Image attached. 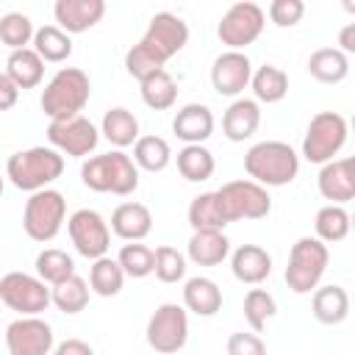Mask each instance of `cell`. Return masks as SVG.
<instances>
[{"mask_svg": "<svg viewBox=\"0 0 355 355\" xmlns=\"http://www.w3.org/2000/svg\"><path fill=\"white\" fill-rule=\"evenodd\" d=\"M89 294H92L89 283L80 275H72V277H67V280H61V283H55L50 288V302L61 313H69L72 316V313H80L89 305Z\"/></svg>", "mask_w": 355, "mask_h": 355, "instance_id": "cell-34", "label": "cell"}, {"mask_svg": "<svg viewBox=\"0 0 355 355\" xmlns=\"http://www.w3.org/2000/svg\"><path fill=\"white\" fill-rule=\"evenodd\" d=\"M133 164L136 169H144V172H164L172 161V150H169V141L161 139V136H139L136 144H133Z\"/></svg>", "mask_w": 355, "mask_h": 355, "instance_id": "cell-32", "label": "cell"}, {"mask_svg": "<svg viewBox=\"0 0 355 355\" xmlns=\"http://www.w3.org/2000/svg\"><path fill=\"white\" fill-rule=\"evenodd\" d=\"M0 194H3V178H0Z\"/></svg>", "mask_w": 355, "mask_h": 355, "instance_id": "cell-48", "label": "cell"}, {"mask_svg": "<svg viewBox=\"0 0 355 355\" xmlns=\"http://www.w3.org/2000/svg\"><path fill=\"white\" fill-rule=\"evenodd\" d=\"M186 42H189V25H186L178 14H172V11H158V14L150 19L144 36L139 39V44H141L161 67H164L172 55H178V53L186 47Z\"/></svg>", "mask_w": 355, "mask_h": 355, "instance_id": "cell-12", "label": "cell"}, {"mask_svg": "<svg viewBox=\"0 0 355 355\" xmlns=\"http://www.w3.org/2000/svg\"><path fill=\"white\" fill-rule=\"evenodd\" d=\"M338 50L344 53V55H349V53H355V22H347L344 28H341V33H338Z\"/></svg>", "mask_w": 355, "mask_h": 355, "instance_id": "cell-47", "label": "cell"}, {"mask_svg": "<svg viewBox=\"0 0 355 355\" xmlns=\"http://www.w3.org/2000/svg\"><path fill=\"white\" fill-rule=\"evenodd\" d=\"M277 302L266 288H250L244 294V319L252 327V333H261L269 319H275Z\"/></svg>", "mask_w": 355, "mask_h": 355, "instance_id": "cell-39", "label": "cell"}, {"mask_svg": "<svg viewBox=\"0 0 355 355\" xmlns=\"http://www.w3.org/2000/svg\"><path fill=\"white\" fill-rule=\"evenodd\" d=\"M111 230L125 241H141L153 230V214L144 202H119L111 214Z\"/></svg>", "mask_w": 355, "mask_h": 355, "instance_id": "cell-21", "label": "cell"}, {"mask_svg": "<svg viewBox=\"0 0 355 355\" xmlns=\"http://www.w3.org/2000/svg\"><path fill=\"white\" fill-rule=\"evenodd\" d=\"M64 216H67V200L61 191L55 189H42V191H33L25 202V211H22V227L28 233V239L33 241H53L64 225Z\"/></svg>", "mask_w": 355, "mask_h": 355, "instance_id": "cell-6", "label": "cell"}, {"mask_svg": "<svg viewBox=\"0 0 355 355\" xmlns=\"http://www.w3.org/2000/svg\"><path fill=\"white\" fill-rule=\"evenodd\" d=\"M33 53L42 61L61 64L72 55V36L64 33L58 25H42L39 31H33Z\"/></svg>", "mask_w": 355, "mask_h": 355, "instance_id": "cell-30", "label": "cell"}, {"mask_svg": "<svg viewBox=\"0 0 355 355\" xmlns=\"http://www.w3.org/2000/svg\"><path fill=\"white\" fill-rule=\"evenodd\" d=\"M47 139H50L53 150L72 155V158H86L89 153H94V147L100 141V130L86 116L75 114L67 119H50Z\"/></svg>", "mask_w": 355, "mask_h": 355, "instance_id": "cell-14", "label": "cell"}, {"mask_svg": "<svg viewBox=\"0 0 355 355\" xmlns=\"http://www.w3.org/2000/svg\"><path fill=\"white\" fill-rule=\"evenodd\" d=\"M53 355H94V349L83 338H67L53 349Z\"/></svg>", "mask_w": 355, "mask_h": 355, "instance_id": "cell-46", "label": "cell"}, {"mask_svg": "<svg viewBox=\"0 0 355 355\" xmlns=\"http://www.w3.org/2000/svg\"><path fill=\"white\" fill-rule=\"evenodd\" d=\"M250 86H252V94H255V103H280L286 94H288V75L275 67V64H263L252 72L250 78Z\"/></svg>", "mask_w": 355, "mask_h": 355, "instance_id": "cell-31", "label": "cell"}, {"mask_svg": "<svg viewBox=\"0 0 355 355\" xmlns=\"http://www.w3.org/2000/svg\"><path fill=\"white\" fill-rule=\"evenodd\" d=\"M313 227H316V239L322 244L344 241L349 236V214L344 205H324L316 211Z\"/></svg>", "mask_w": 355, "mask_h": 355, "instance_id": "cell-37", "label": "cell"}, {"mask_svg": "<svg viewBox=\"0 0 355 355\" xmlns=\"http://www.w3.org/2000/svg\"><path fill=\"white\" fill-rule=\"evenodd\" d=\"M116 263L122 266L125 277H147V275H153L155 255H153L150 247H144L139 241H130V244H122V250L116 255Z\"/></svg>", "mask_w": 355, "mask_h": 355, "instance_id": "cell-41", "label": "cell"}, {"mask_svg": "<svg viewBox=\"0 0 355 355\" xmlns=\"http://www.w3.org/2000/svg\"><path fill=\"white\" fill-rule=\"evenodd\" d=\"M17 100H19V89L11 83V78L6 72H0V111L14 108Z\"/></svg>", "mask_w": 355, "mask_h": 355, "instance_id": "cell-45", "label": "cell"}, {"mask_svg": "<svg viewBox=\"0 0 355 355\" xmlns=\"http://www.w3.org/2000/svg\"><path fill=\"white\" fill-rule=\"evenodd\" d=\"M263 25H266V14L258 3H250V0H241V3H233L219 25H216V36L219 42L227 47V50H239L244 53V47H250L261 33H263Z\"/></svg>", "mask_w": 355, "mask_h": 355, "instance_id": "cell-8", "label": "cell"}, {"mask_svg": "<svg viewBox=\"0 0 355 355\" xmlns=\"http://www.w3.org/2000/svg\"><path fill=\"white\" fill-rule=\"evenodd\" d=\"M0 302L19 316H39L50 305V286L28 272H8L0 277Z\"/></svg>", "mask_w": 355, "mask_h": 355, "instance_id": "cell-11", "label": "cell"}, {"mask_svg": "<svg viewBox=\"0 0 355 355\" xmlns=\"http://www.w3.org/2000/svg\"><path fill=\"white\" fill-rule=\"evenodd\" d=\"M64 172V155L53 147H28L17 150L6 161V178L19 191H42L50 189L53 180H58Z\"/></svg>", "mask_w": 355, "mask_h": 355, "instance_id": "cell-2", "label": "cell"}, {"mask_svg": "<svg viewBox=\"0 0 355 355\" xmlns=\"http://www.w3.org/2000/svg\"><path fill=\"white\" fill-rule=\"evenodd\" d=\"M305 14V3L302 0H272L269 3V19L277 28H294Z\"/></svg>", "mask_w": 355, "mask_h": 355, "instance_id": "cell-43", "label": "cell"}, {"mask_svg": "<svg viewBox=\"0 0 355 355\" xmlns=\"http://www.w3.org/2000/svg\"><path fill=\"white\" fill-rule=\"evenodd\" d=\"M75 275V261L72 255H67L64 250H55V247H47L36 255V277L44 280L47 286H55L67 277Z\"/></svg>", "mask_w": 355, "mask_h": 355, "instance_id": "cell-38", "label": "cell"}, {"mask_svg": "<svg viewBox=\"0 0 355 355\" xmlns=\"http://www.w3.org/2000/svg\"><path fill=\"white\" fill-rule=\"evenodd\" d=\"M319 194L330 200V205H344L355 197V161L352 158H333L319 169Z\"/></svg>", "mask_w": 355, "mask_h": 355, "instance_id": "cell-17", "label": "cell"}, {"mask_svg": "<svg viewBox=\"0 0 355 355\" xmlns=\"http://www.w3.org/2000/svg\"><path fill=\"white\" fill-rule=\"evenodd\" d=\"M153 255H155L153 272H155V277L161 283H178V280H183V275H186V258H183L180 250H175L169 244H161V247L153 250Z\"/></svg>", "mask_w": 355, "mask_h": 355, "instance_id": "cell-42", "label": "cell"}, {"mask_svg": "<svg viewBox=\"0 0 355 355\" xmlns=\"http://www.w3.org/2000/svg\"><path fill=\"white\" fill-rule=\"evenodd\" d=\"M305 69L319 83H341L349 75V55H344L338 47H319L311 53Z\"/></svg>", "mask_w": 355, "mask_h": 355, "instance_id": "cell-27", "label": "cell"}, {"mask_svg": "<svg viewBox=\"0 0 355 355\" xmlns=\"http://www.w3.org/2000/svg\"><path fill=\"white\" fill-rule=\"evenodd\" d=\"M330 250L316 236H302L291 244L288 266H286V286L294 294H311L319 288V280L327 272Z\"/></svg>", "mask_w": 355, "mask_h": 355, "instance_id": "cell-5", "label": "cell"}, {"mask_svg": "<svg viewBox=\"0 0 355 355\" xmlns=\"http://www.w3.org/2000/svg\"><path fill=\"white\" fill-rule=\"evenodd\" d=\"M92 97V80L78 67H61L42 89V111L50 119H67L86 108Z\"/></svg>", "mask_w": 355, "mask_h": 355, "instance_id": "cell-4", "label": "cell"}, {"mask_svg": "<svg viewBox=\"0 0 355 355\" xmlns=\"http://www.w3.org/2000/svg\"><path fill=\"white\" fill-rule=\"evenodd\" d=\"M0 42L8 50H22L33 42V22L22 11H8L0 17Z\"/></svg>", "mask_w": 355, "mask_h": 355, "instance_id": "cell-40", "label": "cell"}, {"mask_svg": "<svg viewBox=\"0 0 355 355\" xmlns=\"http://www.w3.org/2000/svg\"><path fill=\"white\" fill-rule=\"evenodd\" d=\"M67 230L69 239L78 250V255L97 261L103 255H108L111 247V227L108 222L94 211V208H80L67 219Z\"/></svg>", "mask_w": 355, "mask_h": 355, "instance_id": "cell-13", "label": "cell"}, {"mask_svg": "<svg viewBox=\"0 0 355 355\" xmlns=\"http://www.w3.org/2000/svg\"><path fill=\"white\" fill-rule=\"evenodd\" d=\"M189 225L191 230H225L227 219L222 211V202L216 191H202L189 202Z\"/></svg>", "mask_w": 355, "mask_h": 355, "instance_id": "cell-29", "label": "cell"}, {"mask_svg": "<svg viewBox=\"0 0 355 355\" xmlns=\"http://www.w3.org/2000/svg\"><path fill=\"white\" fill-rule=\"evenodd\" d=\"M252 78V64L247 58V53L239 50H225L222 55L214 58L211 67V86L216 94L222 97H239Z\"/></svg>", "mask_w": 355, "mask_h": 355, "instance_id": "cell-16", "label": "cell"}, {"mask_svg": "<svg viewBox=\"0 0 355 355\" xmlns=\"http://www.w3.org/2000/svg\"><path fill=\"white\" fill-rule=\"evenodd\" d=\"M80 180L86 189L97 194H116L128 197L139 189V169L133 158L122 150H111L103 155H92L80 166Z\"/></svg>", "mask_w": 355, "mask_h": 355, "instance_id": "cell-1", "label": "cell"}, {"mask_svg": "<svg viewBox=\"0 0 355 355\" xmlns=\"http://www.w3.org/2000/svg\"><path fill=\"white\" fill-rule=\"evenodd\" d=\"M172 133L186 144H202L214 133V114L202 103L183 105L172 119Z\"/></svg>", "mask_w": 355, "mask_h": 355, "instance_id": "cell-19", "label": "cell"}, {"mask_svg": "<svg viewBox=\"0 0 355 355\" xmlns=\"http://www.w3.org/2000/svg\"><path fill=\"white\" fill-rule=\"evenodd\" d=\"M244 169L258 186H286L300 172V155L286 141H258L244 153Z\"/></svg>", "mask_w": 355, "mask_h": 355, "instance_id": "cell-3", "label": "cell"}, {"mask_svg": "<svg viewBox=\"0 0 355 355\" xmlns=\"http://www.w3.org/2000/svg\"><path fill=\"white\" fill-rule=\"evenodd\" d=\"M216 197L222 202L225 219L239 222V219H263L272 211V197L263 186H258L255 180H230L222 189H216Z\"/></svg>", "mask_w": 355, "mask_h": 355, "instance_id": "cell-9", "label": "cell"}, {"mask_svg": "<svg viewBox=\"0 0 355 355\" xmlns=\"http://www.w3.org/2000/svg\"><path fill=\"white\" fill-rule=\"evenodd\" d=\"M189 341V313L178 302H164L147 322V344L158 355H175Z\"/></svg>", "mask_w": 355, "mask_h": 355, "instance_id": "cell-10", "label": "cell"}, {"mask_svg": "<svg viewBox=\"0 0 355 355\" xmlns=\"http://www.w3.org/2000/svg\"><path fill=\"white\" fill-rule=\"evenodd\" d=\"M8 355H50L53 327L39 316H19L6 327Z\"/></svg>", "mask_w": 355, "mask_h": 355, "instance_id": "cell-15", "label": "cell"}, {"mask_svg": "<svg viewBox=\"0 0 355 355\" xmlns=\"http://www.w3.org/2000/svg\"><path fill=\"white\" fill-rule=\"evenodd\" d=\"M258 125H261V105L247 97H236L222 116V133L230 141H247L258 130Z\"/></svg>", "mask_w": 355, "mask_h": 355, "instance_id": "cell-22", "label": "cell"}, {"mask_svg": "<svg viewBox=\"0 0 355 355\" xmlns=\"http://www.w3.org/2000/svg\"><path fill=\"white\" fill-rule=\"evenodd\" d=\"M227 355H266V344L258 333H230Z\"/></svg>", "mask_w": 355, "mask_h": 355, "instance_id": "cell-44", "label": "cell"}, {"mask_svg": "<svg viewBox=\"0 0 355 355\" xmlns=\"http://www.w3.org/2000/svg\"><path fill=\"white\" fill-rule=\"evenodd\" d=\"M230 252V241L222 230H194L189 244H186V255L197 263V266H219Z\"/></svg>", "mask_w": 355, "mask_h": 355, "instance_id": "cell-23", "label": "cell"}, {"mask_svg": "<svg viewBox=\"0 0 355 355\" xmlns=\"http://www.w3.org/2000/svg\"><path fill=\"white\" fill-rule=\"evenodd\" d=\"M216 169V161H214V153L202 144H186L180 153H178V172L191 180V183H202L214 175Z\"/></svg>", "mask_w": 355, "mask_h": 355, "instance_id": "cell-36", "label": "cell"}, {"mask_svg": "<svg viewBox=\"0 0 355 355\" xmlns=\"http://www.w3.org/2000/svg\"><path fill=\"white\" fill-rule=\"evenodd\" d=\"M311 311L316 316V322L322 324H341L349 316V294L341 286H322L313 288V300H311Z\"/></svg>", "mask_w": 355, "mask_h": 355, "instance_id": "cell-24", "label": "cell"}, {"mask_svg": "<svg viewBox=\"0 0 355 355\" xmlns=\"http://www.w3.org/2000/svg\"><path fill=\"white\" fill-rule=\"evenodd\" d=\"M53 14L58 28L72 36L94 28L105 17V3L103 0H55Z\"/></svg>", "mask_w": 355, "mask_h": 355, "instance_id": "cell-18", "label": "cell"}, {"mask_svg": "<svg viewBox=\"0 0 355 355\" xmlns=\"http://www.w3.org/2000/svg\"><path fill=\"white\" fill-rule=\"evenodd\" d=\"M139 86H141V100H144V105L153 108V111H166V108H172L175 100H178V83H175V78H172L166 69H158V72L147 75Z\"/></svg>", "mask_w": 355, "mask_h": 355, "instance_id": "cell-33", "label": "cell"}, {"mask_svg": "<svg viewBox=\"0 0 355 355\" xmlns=\"http://www.w3.org/2000/svg\"><path fill=\"white\" fill-rule=\"evenodd\" d=\"M230 269L239 283L258 286L272 275V255L261 244H241L230 255Z\"/></svg>", "mask_w": 355, "mask_h": 355, "instance_id": "cell-20", "label": "cell"}, {"mask_svg": "<svg viewBox=\"0 0 355 355\" xmlns=\"http://www.w3.org/2000/svg\"><path fill=\"white\" fill-rule=\"evenodd\" d=\"M347 133H349V128H347V119L341 114L319 111L308 122V130L302 139V155L311 164H327L347 144Z\"/></svg>", "mask_w": 355, "mask_h": 355, "instance_id": "cell-7", "label": "cell"}, {"mask_svg": "<svg viewBox=\"0 0 355 355\" xmlns=\"http://www.w3.org/2000/svg\"><path fill=\"white\" fill-rule=\"evenodd\" d=\"M100 133H103L116 150L130 147V144H136V139H139V119L133 116V111H128V108H122V105L108 108L105 116H103Z\"/></svg>", "mask_w": 355, "mask_h": 355, "instance_id": "cell-28", "label": "cell"}, {"mask_svg": "<svg viewBox=\"0 0 355 355\" xmlns=\"http://www.w3.org/2000/svg\"><path fill=\"white\" fill-rule=\"evenodd\" d=\"M6 75L17 89H33L44 78V61L33 53V47L11 50L6 58Z\"/></svg>", "mask_w": 355, "mask_h": 355, "instance_id": "cell-26", "label": "cell"}, {"mask_svg": "<svg viewBox=\"0 0 355 355\" xmlns=\"http://www.w3.org/2000/svg\"><path fill=\"white\" fill-rule=\"evenodd\" d=\"M125 286V272L122 266L116 263V258H97L92 261V269H89V288L97 294V297H116Z\"/></svg>", "mask_w": 355, "mask_h": 355, "instance_id": "cell-35", "label": "cell"}, {"mask_svg": "<svg viewBox=\"0 0 355 355\" xmlns=\"http://www.w3.org/2000/svg\"><path fill=\"white\" fill-rule=\"evenodd\" d=\"M183 305L197 316H214L222 308V288L211 277H189L183 286Z\"/></svg>", "mask_w": 355, "mask_h": 355, "instance_id": "cell-25", "label": "cell"}]
</instances>
